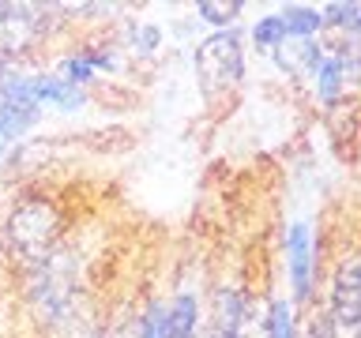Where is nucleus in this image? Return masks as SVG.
Masks as SVG:
<instances>
[{
  "label": "nucleus",
  "instance_id": "obj_1",
  "mask_svg": "<svg viewBox=\"0 0 361 338\" xmlns=\"http://www.w3.org/2000/svg\"><path fill=\"white\" fill-rule=\"evenodd\" d=\"M196 72L207 94H226L237 90L245 79V38L241 30H214L200 42L196 49Z\"/></svg>",
  "mask_w": 361,
  "mask_h": 338
},
{
  "label": "nucleus",
  "instance_id": "obj_2",
  "mask_svg": "<svg viewBox=\"0 0 361 338\" xmlns=\"http://www.w3.org/2000/svg\"><path fill=\"white\" fill-rule=\"evenodd\" d=\"M286 270L293 304L316 301V233L309 218H293L286 225Z\"/></svg>",
  "mask_w": 361,
  "mask_h": 338
},
{
  "label": "nucleus",
  "instance_id": "obj_3",
  "mask_svg": "<svg viewBox=\"0 0 361 338\" xmlns=\"http://www.w3.org/2000/svg\"><path fill=\"white\" fill-rule=\"evenodd\" d=\"M8 87L16 90L19 98H27L34 101V106H53V109H79V106H87V90H79L72 83H64L61 75H49V72H42V75H8Z\"/></svg>",
  "mask_w": 361,
  "mask_h": 338
},
{
  "label": "nucleus",
  "instance_id": "obj_4",
  "mask_svg": "<svg viewBox=\"0 0 361 338\" xmlns=\"http://www.w3.org/2000/svg\"><path fill=\"white\" fill-rule=\"evenodd\" d=\"M331 315L335 327L343 323L350 334H357V315H361V286H357V256L350 252L331 275Z\"/></svg>",
  "mask_w": 361,
  "mask_h": 338
},
{
  "label": "nucleus",
  "instance_id": "obj_5",
  "mask_svg": "<svg viewBox=\"0 0 361 338\" xmlns=\"http://www.w3.org/2000/svg\"><path fill=\"white\" fill-rule=\"evenodd\" d=\"M42 109L34 106V101L19 98L16 90L8 87V79H0V146L16 143L23 132H30L34 124H38Z\"/></svg>",
  "mask_w": 361,
  "mask_h": 338
},
{
  "label": "nucleus",
  "instance_id": "obj_6",
  "mask_svg": "<svg viewBox=\"0 0 361 338\" xmlns=\"http://www.w3.org/2000/svg\"><path fill=\"white\" fill-rule=\"evenodd\" d=\"M117 61H113V53H102V49H83V53H72L61 61V75L64 83H72L79 90H87V83H94L98 72H106V68H113Z\"/></svg>",
  "mask_w": 361,
  "mask_h": 338
},
{
  "label": "nucleus",
  "instance_id": "obj_7",
  "mask_svg": "<svg viewBox=\"0 0 361 338\" xmlns=\"http://www.w3.org/2000/svg\"><path fill=\"white\" fill-rule=\"evenodd\" d=\"M169 338H200V297L196 289H177L166 304Z\"/></svg>",
  "mask_w": 361,
  "mask_h": 338
},
{
  "label": "nucleus",
  "instance_id": "obj_8",
  "mask_svg": "<svg viewBox=\"0 0 361 338\" xmlns=\"http://www.w3.org/2000/svg\"><path fill=\"white\" fill-rule=\"evenodd\" d=\"M279 19H282V30H286V42H309L324 30V19L316 4H286V8H279Z\"/></svg>",
  "mask_w": 361,
  "mask_h": 338
},
{
  "label": "nucleus",
  "instance_id": "obj_9",
  "mask_svg": "<svg viewBox=\"0 0 361 338\" xmlns=\"http://www.w3.org/2000/svg\"><path fill=\"white\" fill-rule=\"evenodd\" d=\"M264 338H298V315L286 297L267 301V320H264Z\"/></svg>",
  "mask_w": 361,
  "mask_h": 338
},
{
  "label": "nucleus",
  "instance_id": "obj_10",
  "mask_svg": "<svg viewBox=\"0 0 361 338\" xmlns=\"http://www.w3.org/2000/svg\"><path fill=\"white\" fill-rule=\"evenodd\" d=\"M248 38H252L256 49H264V53H275L286 45V30H282V19H279V11H267V15H259L252 23V30H248Z\"/></svg>",
  "mask_w": 361,
  "mask_h": 338
},
{
  "label": "nucleus",
  "instance_id": "obj_11",
  "mask_svg": "<svg viewBox=\"0 0 361 338\" xmlns=\"http://www.w3.org/2000/svg\"><path fill=\"white\" fill-rule=\"evenodd\" d=\"M320 19H324V27L346 30L350 38H357V27H361V4H357V0H338V4H324V8H320Z\"/></svg>",
  "mask_w": 361,
  "mask_h": 338
},
{
  "label": "nucleus",
  "instance_id": "obj_12",
  "mask_svg": "<svg viewBox=\"0 0 361 338\" xmlns=\"http://www.w3.org/2000/svg\"><path fill=\"white\" fill-rule=\"evenodd\" d=\"M196 11H200V19L207 23V27H214V30H230L233 19L245 15V4H241V0H230V4H211V0H200Z\"/></svg>",
  "mask_w": 361,
  "mask_h": 338
},
{
  "label": "nucleus",
  "instance_id": "obj_13",
  "mask_svg": "<svg viewBox=\"0 0 361 338\" xmlns=\"http://www.w3.org/2000/svg\"><path fill=\"white\" fill-rule=\"evenodd\" d=\"M140 338H169V323H166V304L151 301L140 320Z\"/></svg>",
  "mask_w": 361,
  "mask_h": 338
}]
</instances>
